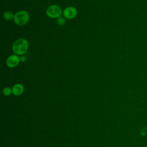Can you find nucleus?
<instances>
[{
    "instance_id": "1",
    "label": "nucleus",
    "mask_w": 147,
    "mask_h": 147,
    "mask_svg": "<svg viewBox=\"0 0 147 147\" xmlns=\"http://www.w3.org/2000/svg\"><path fill=\"white\" fill-rule=\"evenodd\" d=\"M29 47L28 41L25 38L17 39L13 44L12 49L13 52L18 55H22L25 54Z\"/></svg>"
},
{
    "instance_id": "2",
    "label": "nucleus",
    "mask_w": 147,
    "mask_h": 147,
    "mask_svg": "<svg viewBox=\"0 0 147 147\" xmlns=\"http://www.w3.org/2000/svg\"><path fill=\"white\" fill-rule=\"evenodd\" d=\"M29 20V14L25 10H21L16 13L14 15V21L20 26L25 25Z\"/></svg>"
},
{
    "instance_id": "3",
    "label": "nucleus",
    "mask_w": 147,
    "mask_h": 147,
    "mask_svg": "<svg viewBox=\"0 0 147 147\" xmlns=\"http://www.w3.org/2000/svg\"><path fill=\"white\" fill-rule=\"evenodd\" d=\"M47 16L52 18H56L60 17L62 14V10L61 8L56 5H52L49 6L46 10Z\"/></svg>"
},
{
    "instance_id": "4",
    "label": "nucleus",
    "mask_w": 147,
    "mask_h": 147,
    "mask_svg": "<svg viewBox=\"0 0 147 147\" xmlns=\"http://www.w3.org/2000/svg\"><path fill=\"white\" fill-rule=\"evenodd\" d=\"M20 61V57L17 55H12L7 57L6 64L9 68H14L19 64Z\"/></svg>"
},
{
    "instance_id": "5",
    "label": "nucleus",
    "mask_w": 147,
    "mask_h": 147,
    "mask_svg": "<svg viewBox=\"0 0 147 147\" xmlns=\"http://www.w3.org/2000/svg\"><path fill=\"white\" fill-rule=\"evenodd\" d=\"M77 10L76 9L72 6L66 7L63 11V15L67 19H72L76 16Z\"/></svg>"
},
{
    "instance_id": "6",
    "label": "nucleus",
    "mask_w": 147,
    "mask_h": 147,
    "mask_svg": "<svg viewBox=\"0 0 147 147\" xmlns=\"http://www.w3.org/2000/svg\"><path fill=\"white\" fill-rule=\"evenodd\" d=\"M24 91V87L21 84H16L12 88V92L16 95H21Z\"/></svg>"
},
{
    "instance_id": "7",
    "label": "nucleus",
    "mask_w": 147,
    "mask_h": 147,
    "mask_svg": "<svg viewBox=\"0 0 147 147\" xmlns=\"http://www.w3.org/2000/svg\"><path fill=\"white\" fill-rule=\"evenodd\" d=\"M14 16L12 12L10 11H6L3 13V18L6 21H10L13 18H14Z\"/></svg>"
},
{
    "instance_id": "8",
    "label": "nucleus",
    "mask_w": 147,
    "mask_h": 147,
    "mask_svg": "<svg viewBox=\"0 0 147 147\" xmlns=\"http://www.w3.org/2000/svg\"><path fill=\"white\" fill-rule=\"evenodd\" d=\"M11 92H12V90H11L9 87H5L3 90V94L5 95H6V96L10 95Z\"/></svg>"
},
{
    "instance_id": "9",
    "label": "nucleus",
    "mask_w": 147,
    "mask_h": 147,
    "mask_svg": "<svg viewBox=\"0 0 147 147\" xmlns=\"http://www.w3.org/2000/svg\"><path fill=\"white\" fill-rule=\"evenodd\" d=\"M140 134L142 136L147 135V126H144L140 130Z\"/></svg>"
},
{
    "instance_id": "10",
    "label": "nucleus",
    "mask_w": 147,
    "mask_h": 147,
    "mask_svg": "<svg viewBox=\"0 0 147 147\" xmlns=\"http://www.w3.org/2000/svg\"><path fill=\"white\" fill-rule=\"evenodd\" d=\"M57 23L59 25H63L64 24H65V20L64 18L63 17H59L58 18V20H57Z\"/></svg>"
},
{
    "instance_id": "11",
    "label": "nucleus",
    "mask_w": 147,
    "mask_h": 147,
    "mask_svg": "<svg viewBox=\"0 0 147 147\" xmlns=\"http://www.w3.org/2000/svg\"><path fill=\"white\" fill-rule=\"evenodd\" d=\"M26 60V58L25 56H21L20 57V61H25Z\"/></svg>"
},
{
    "instance_id": "12",
    "label": "nucleus",
    "mask_w": 147,
    "mask_h": 147,
    "mask_svg": "<svg viewBox=\"0 0 147 147\" xmlns=\"http://www.w3.org/2000/svg\"><path fill=\"white\" fill-rule=\"evenodd\" d=\"M145 147H147V146H145Z\"/></svg>"
}]
</instances>
